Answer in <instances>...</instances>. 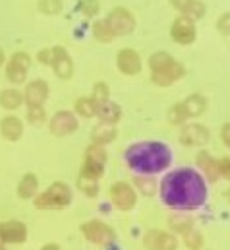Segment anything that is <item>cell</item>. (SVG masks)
I'll list each match as a JSON object with an SVG mask.
<instances>
[{"instance_id":"obj_1","label":"cell","mask_w":230,"mask_h":250,"mask_svg":"<svg viewBox=\"0 0 230 250\" xmlns=\"http://www.w3.org/2000/svg\"><path fill=\"white\" fill-rule=\"evenodd\" d=\"M161 200L167 208L176 211H192L201 208L207 202V181L199 171L192 167H180L165 175L159 185Z\"/></svg>"},{"instance_id":"obj_2","label":"cell","mask_w":230,"mask_h":250,"mask_svg":"<svg viewBox=\"0 0 230 250\" xmlns=\"http://www.w3.org/2000/svg\"><path fill=\"white\" fill-rule=\"evenodd\" d=\"M126 165L135 175H157L171 167L172 151L163 142H137L132 144L126 153Z\"/></svg>"},{"instance_id":"obj_3","label":"cell","mask_w":230,"mask_h":250,"mask_svg":"<svg viewBox=\"0 0 230 250\" xmlns=\"http://www.w3.org/2000/svg\"><path fill=\"white\" fill-rule=\"evenodd\" d=\"M74 200V192L70 185H66L64 181H55L51 187L43 192H37V196L33 198V206L35 209H64L72 204Z\"/></svg>"},{"instance_id":"obj_4","label":"cell","mask_w":230,"mask_h":250,"mask_svg":"<svg viewBox=\"0 0 230 250\" xmlns=\"http://www.w3.org/2000/svg\"><path fill=\"white\" fill-rule=\"evenodd\" d=\"M79 233L83 239L99 249H109L116 243V231L101 219H89L79 225Z\"/></svg>"},{"instance_id":"obj_5","label":"cell","mask_w":230,"mask_h":250,"mask_svg":"<svg viewBox=\"0 0 230 250\" xmlns=\"http://www.w3.org/2000/svg\"><path fill=\"white\" fill-rule=\"evenodd\" d=\"M111 202L118 211H132L137 206V190L126 181H118L109 190Z\"/></svg>"},{"instance_id":"obj_6","label":"cell","mask_w":230,"mask_h":250,"mask_svg":"<svg viewBox=\"0 0 230 250\" xmlns=\"http://www.w3.org/2000/svg\"><path fill=\"white\" fill-rule=\"evenodd\" d=\"M141 245L145 250H178V237L172 231L149 229L145 231Z\"/></svg>"},{"instance_id":"obj_7","label":"cell","mask_w":230,"mask_h":250,"mask_svg":"<svg viewBox=\"0 0 230 250\" xmlns=\"http://www.w3.org/2000/svg\"><path fill=\"white\" fill-rule=\"evenodd\" d=\"M31 68V57L27 53H14L8 64H6V78L8 82H12L14 85H21L27 80V72Z\"/></svg>"},{"instance_id":"obj_8","label":"cell","mask_w":230,"mask_h":250,"mask_svg":"<svg viewBox=\"0 0 230 250\" xmlns=\"http://www.w3.org/2000/svg\"><path fill=\"white\" fill-rule=\"evenodd\" d=\"M149 68H151V72H165V74H169L171 78H174V82L182 80L184 74H186V68L178 62L174 57H171L169 53H163V51L151 55Z\"/></svg>"},{"instance_id":"obj_9","label":"cell","mask_w":230,"mask_h":250,"mask_svg":"<svg viewBox=\"0 0 230 250\" xmlns=\"http://www.w3.org/2000/svg\"><path fill=\"white\" fill-rule=\"evenodd\" d=\"M29 237V229L19 219H8L0 223V243L6 247L10 245H23Z\"/></svg>"},{"instance_id":"obj_10","label":"cell","mask_w":230,"mask_h":250,"mask_svg":"<svg viewBox=\"0 0 230 250\" xmlns=\"http://www.w3.org/2000/svg\"><path fill=\"white\" fill-rule=\"evenodd\" d=\"M211 140V132L209 128L199 123H192V125H182L180 130V144L186 147H203L205 144H209Z\"/></svg>"},{"instance_id":"obj_11","label":"cell","mask_w":230,"mask_h":250,"mask_svg":"<svg viewBox=\"0 0 230 250\" xmlns=\"http://www.w3.org/2000/svg\"><path fill=\"white\" fill-rule=\"evenodd\" d=\"M77 128H79V123H77V117L74 111H58L49 121V130L57 138H66V136L74 134Z\"/></svg>"},{"instance_id":"obj_12","label":"cell","mask_w":230,"mask_h":250,"mask_svg":"<svg viewBox=\"0 0 230 250\" xmlns=\"http://www.w3.org/2000/svg\"><path fill=\"white\" fill-rule=\"evenodd\" d=\"M105 21H107V25L111 27V31H113L115 37L128 35V33H132L134 27H135V18H134V14L128 12L126 8H115V10L109 14V18H107Z\"/></svg>"},{"instance_id":"obj_13","label":"cell","mask_w":230,"mask_h":250,"mask_svg":"<svg viewBox=\"0 0 230 250\" xmlns=\"http://www.w3.org/2000/svg\"><path fill=\"white\" fill-rule=\"evenodd\" d=\"M171 35L178 45H192L197 37V29H195V21L188 16H178L174 20L172 29H171Z\"/></svg>"},{"instance_id":"obj_14","label":"cell","mask_w":230,"mask_h":250,"mask_svg":"<svg viewBox=\"0 0 230 250\" xmlns=\"http://www.w3.org/2000/svg\"><path fill=\"white\" fill-rule=\"evenodd\" d=\"M49 93H51V87H49V83L45 80H33L23 89V103L27 107L45 105L47 99H49Z\"/></svg>"},{"instance_id":"obj_15","label":"cell","mask_w":230,"mask_h":250,"mask_svg":"<svg viewBox=\"0 0 230 250\" xmlns=\"http://www.w3.org/2000/svg\"><path fill=\"white\" fill-rule=\"evenodd\" d=\"M53 57H51V66L55 70L60 80H70L74 76V62L70 59V55L66 53L64 47H53L51 49Z\"/></svg>"},{"instance_id":"obj_16","label":"cell","mask_w":230,"mask_h":250,"mask_svg":"<svg viewBox=\"0 0 230 250\" xmlns=\"http://www.w3.org/2000/svg\"><path fill=\"white\" fill-rule=\"evenodd\" d=\"M195 165H197V169L201 171L203 179L209 181L211 185H215V183L221 179V175H219V159L213 157L209 151L201 149V151L197 153V157H195Z\"/></svg>"},{"instance_id":"obj_17","label":"cell","mask_w":230,"mask_h":250,"mask_svg":"<svg viewBox=\"0 0 230 250\" xmlns=\"http://www.w3.org/2000/svg\"><path fill=\"white\" fill-rule=\"evenodd\" d=\"M116 66L124 76H135L141 72V57L134 49H122L116 57Z\"/></svg>"},{"instance_id":"obj_18","label":"cell","mask_w":230,"mask_h":250,"mask_svg":"<svg viewBox=\"0 0 230 250\" xmlns=\"http://www.w3.org/2000/svg\"><path fill=\"white\" fill-rule=\"evenodd\" d=\"M0 136L8 142H18L23 136V121L16 115H8L0 121Z\"/></svg>"},{"instance_id":"obj_19","label":"cell","mask_w":230,"mask_h":250,"mask_svg":"<svg viewBox=\"0 0 230 250\" xmlns=\"http://www.w3.org/2000/svg\"><path fill=\"white\" fill-rule=\"evenodd\" d=\"M95 117L105 125H118L122 119V107L111 99L101 101V103H97V115Z\"/></svg>"},{"instance_id":"obj_20","label":"cell","mask_w":230,"mask_h":250,"mask_svg":"<svg viewBox=\"0 0 230 250\" xmlns=\"http://www.w3.org/2000/svg\"><path fill=\"white\" fill-rule=\"evenodd\" d=\"M182 105L188 113V119H199L201 115H205V111L209 107L205 95H201V93H192L190 97H186L182 101Z\"/></svg>"},{"instance_id":"obj_21","label":"cell","mask_w":230,"mask_h":250,"mask_svg":"<svg viewBox=\"0 0 230 250\" xmlns=\"http://www.w3.org/2000/svg\"><path fill=\"white\" fill-rule=\"evenodd\" d=\"M18 198L21 200H33L39 192V179L33 173H25L18 183Z\"/></svg>"},{"instance_id":"obj_22","label":"cell","mask_w":230,"mask_h":250,"mask_svg":"<svg viewBox=\"0 0 230 250\" xmlns=\"http://www.w3.org/2000/svg\"><path fill=\"white\" fill-rule=\"evenodd\" d=\"M171 4L192 20H197L205 14V4L201 0H171Z\"/></svg>"},{"instance_id":"obj_23","label":"cell","mask_w":230,"mask_h":250,"mask_svg":"<svg viewBox=\"0 0 230 250\" xmlns=\"http://www.w3.org/2000/svg\"><path fill=\"white\" fill-rule=\"evenodd\" d=\"M118 136V130H116V125H97L93 130H91V142L93 144H101V146H109L113 144Z\"/></svg>"},{"instance_id":"obj_24","label":"cell","mask_w":230,"mask_h":250,"mask_svg":"<svg viewBox=\"0 0 230 250\" xmlns=\"http://www.w3.org/2000/svg\"><path fill=\"white\" fill-rule=\"evenodd\" d=\"M23 105V93L16 87H8L0 91V107L6 111H16Z\"/></svg>"},{"instance_id":"obj_25","label":"cell","mask_w":230,"mask_h":250,"mask_svg":"<svg viewBox=\"0 0 230 250\" xmlns=\"http://www.w3.org/2000/svg\"><path fill=\"white\" fill-rule=\"evenodd\" d=\"M134 188L139 194L151 198L159 192V183L155 181V175H135L134 177Z\"/></svg>"},{"instance_id":"obj_26","label":"cell","mask_w":230,"mask_h":250,"mask_svg":"<svg viewBox=\"0 0 230 250\" xmlns=\"http://www.w3.org/2000/svg\"><path fill=\"white\" fill-rule=\"evenodd\" d=\"M74 113L81 119H93L97 115V101L93 97H79L74 103Z\"/></svg>"},{"instance_id":"obj_27","label":"cell","mask_w":230,"mask_h":250,"mask_svg":"<svg viewBox=\"0 0 230 250\" xmlns=\"http://www.w3.org/2000/svg\"><path fill=\"white\" fill-rule=\"evenodd\" d=\"M182 243H184V247L188 250H203V247H205V237L193 225L192 229H188L186 233H182Z\"/></svg>"},{"instance_id":"obj_28","label":"cell","mask_w":230,"mask_h":250,"mask_svg":"<svg viewBox=\"0 0 230 250\" xmlns=\"http://www.w3.org/2000/svg\"><path fill=\"white\" fill-rule=\"evenodd\" d=\"M81 177H87V179H95V181H99V179H103V175H105V165L103 163H97V161H91V159H83V163H81V173H79Z\"/></svg>"},{"instance_id":"obj_29","label":"cell","mask_w":230,"mask_h":250,"mask_svg":"<svg viewBox=\"0 0 230 250\" xmlns=\"http://www.w3.org/2000/svg\"><path fill=\"white\" fill-rule=\"evenodd\" d=\"M83 159H91V161H97V163H103L107 165V159H109V153H107V146H101V144H89L87 149H85V157Z\"/></svg>"},{"instance_id":"obj_30","label":"cell","mask_w":230,"mask_h":250,"mask_svg":"<svg viewBox=\"0 0 230 250\" xmlns=\"http://www.w3.org/2000/svg\"><path fill=\"white\" fill-rule=\"evenodd\" d=\"M77 190L81 194H85L87 198H97L99 196V181L95 179H87V177H77V183H76Z\"/></svg>"},{"instance_id":"obj_31","label":"cell","mask_w":230,"mask_h":250,"mask_svg":"<svg viewBox=\"0 0 230 250\" xmlns=\"http://www.w3.org/2000/svg\"><path fill=\"white\" fill-rule=\"evenodd\" d=\"M25 121L33 126H43L49 121L45 107H43V105H39V107H27V111H25Z\"/></svg>"},{"instance_id":"obj_32","label":"cell","mask_w":230,"mask_h":250,"mask_svg":"<svg viewBox=\"0 0 230 250\" xmlns=\"http://www.w3.org/2000/svg\"><path fill=\"white\" fill-rule=\"evenodd\" d=\"M169 227H171L172 233L182 235V233H186L188 229L193 227V219H192V217H186V215H172V217L169 219Z\"/></svg>"},{"instance_id":"obj_33","label":"cell","mask_w":230,"mask_h":250,"mask_svg":"<svg viewBox=\"0 0 230 250\" xmlns=\"http://www.w3.org/2000/svg\"><path fill=\"white\" fill-rule=\"evenodd\" d=\"M188 121L190 119H188V113H186V109H184L182 103H176V105H172L169 109V123L172 126H182L186 125Z\"/></svg>"},{"instance_id":"obj_34","label":"cell","mask_w":230,"mask_h":250,"mask_svg":"<svg viewBox=\"0 0 230 250\" xmlns=\"http://www.w3.org/2000/svg\"><path fill=\"white\" fill-rule=\"evenodd\" d=\"M93 35H95V39H97V41H101V43H111V41L115 39V35H113L111 27L107 25V21H105V20H101V21H95V23H93Z\"/></svg>"},{"instance_id":"obj_35","label":"cell","mask_w":230,"mask_h":250,"mask_svg":"<svg viewBox=\"0 0 230 250\" xmlns=\"http://www.w3.org/2000/svg\"><path fill=\"white\" fill-rule=\"evenodd\" d=\"M91 97H93L97 103L111 99V87H109V83H107V82H97V83L93 85V95H91Z\"/></svg>"},{"instance_id":"obj_36","label":"cell","mask_w":230,"mask_h":250,"mask_svg":"<svg viewBox=\"0 0 230 250\" xmlns=\"http://www.w3.org/2000/svg\"><path fill=\"white\" fill-rule=\"evenodd\" d=\"M62 10V0H41L39 2V12L47 16H55Z\"/></svg>"},{"instance_id":"obj_37","label":"cell","mask_w":230,"mask_h":250,"mask_svg":"<svg viewBox=\"0 0 230 250\" xmlns=\"http://www.w3.org/2000/svg\"><path fill=\"white\" fill-rule=\"evenodd\" d=\"M79 10L83 12V16H97V12H99V2H97V0H81Z\"/></svg>"},{"instance_id":"obj_38","label":"cell","mask_w":230,"mask_h":250,"mask_svg":"<svg viewBox=\"0 0 230 250\" xmlns=\"http://www.w3.org/2000/svg\"><path fill=\"white\" fill-rule=\"evenodd\" d=\"M217 29H219L223 35L230 37V12L229 14H223V16L219 18V21H217Z\"/></svg>"},{"instance_id":"obj_39","label":"cell","mask_w":230,"mask_h":250,"mask_svg":"<svg viewBox=\"0 0 230 250\" xmlns=\"http://www.w3.org/2000/svg\"><path fill=\"white\" fill-rule=\"evenodd\" d=\"M219 175H221V179L230 181V157L219 159Z\"/></svg>"},{"instance_id":"obj_40","label":"cell","mask_w":230,"mask_h":250,"mask_svg":"<svg viewBox=\"0 0 230 250\" xmlns=\"http://www.w3.org/2000/svg\"><path fill=\"white\" fill-rule=\"evenodd\" d=\"M51 57H53L51 49H45V51L37 53V61H39L41 64H47V66H51Z\"/></svg>"},{"instance_id":"obj_41","label":"cell","mask_w":230,"mask_h":250,"mask_svg":"<svg viewBox=\"0 0 230 250\" xmlns=\"http://www.w3.org/2000/svg\"><path fill=\"white\" fill-rule=\"evenodd\" d=\"M221 140H223V144L230 149V123L223 125V128H221Z\"/></svg>"},{"instance_id":"obj_42","label":"cell","mask_w":230,"mask_h":250,"mask_svg":"<svg viewBox=\"0 0 230 250\" xmlns=\"http://www.w3.org/2000/svg\"><path fill=\"white\" fill-rule=\"evenodd\" d=\"M39 250H62V247L58 243H45Z\"/></svg>"},{"instance_id":"obj_43","label":"cell","mask_w":230,"mask_h":250,"mask_svg":"<svg viewBox=\"0 0 230 250\" xmlns=\"http://www.w3.org/2000/svg\"><path fill=\"white\" fill-rule=\"evenodd\" d=\"M4 62H6V59H4V53H2V49H0V68H2Z\"/></svg>"},{"instance_id":"obj_44","label":"cell","mask_w":230,"mask_h":250,"mask_svg":"<svg viewBox=\"0 0 230 250\" xmlns=\"http://www.w3.org/2000/svg\"><path fill=\"white\" fill-rule=\"evenodd\" d=\"M225 196H227V200H229V204H230V188L227 190V194H225Z\"/></svg>"},{"instance_id":"obj_45","label":"cell","mask_w":230,"mask_h":250,"mask_svg":"<svg viewBox=\"0 0 230 250\" xmlns=\"http://www.w3.org/2000/svg\"><path fill=\"white\" fill-rule=\"evenodd\" d=\"M0 250H8V247H6L4 243H0Z\"/></svg>"},{"instance_id":"obj_46","label":"cell","mask_w":230,"mask_h":250,"mask_svg":"<svg viewBox=\"0 0 230 250\" xmlns=\"http://www.w3.org/2000/svg\"><path fill=\"white\" fill-rule=\"evenodd\" d=\"M207 250H209V249H207Z\"/></svg>"}]
</instances>
